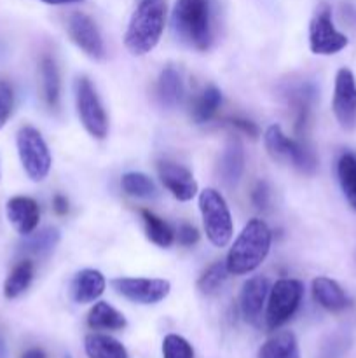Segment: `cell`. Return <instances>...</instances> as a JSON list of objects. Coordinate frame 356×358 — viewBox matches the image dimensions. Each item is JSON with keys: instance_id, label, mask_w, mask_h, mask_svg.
<instances>
[{"instance_id": "6da1fadb", "label": "cell", "mask_w": 356, "mask_h": 358, "mask_svg": "<svg viewBox=\"0 0 356 358\" xmlns=\"http://www.w3.org/2000/svg\"><path fill=\"white\" fill-rule=\"evenodd\" d=\"M171 24L180 42L195 51H208L213 44L212 0H177Z\"/></svg>"}, {"instance_id": "7a4b0ae2", "label": "cell", "mask_w": 356, "mask_h": 358, "mask_svg": "<svg viewBox=\"0 0 356 358\" xmlns=\"http://www.w3.org/2000/svg\"><path fill=\"white\" fill-rule=\"evenodd\" d=\"M166 24V0H138L124 34V45L133 56L149 55L159 44Z\"/></svg>"}, {"instance_id": "3957f363", "label": "cell", "mask_w": 356, "mask_h": 358, "mask_svg": "<svg viewBox=\"0 0 356 358\" xmlns=\"http://www.w3.org/2000/svg\"><path fill=\"white\" fill-rule=\"evenodd\" d=\"M272 234L267 224L260 219L248 220L239 236L227 254V269L230 275L243 276L253 273L269 255Z\"/></svg>"}, {"instance_id": "277c9868", "label": "cell", "mask_w": 356, "mask_h": 358, "mask_svg": "<svg viewBox=\"0 0 356 358\" xmlns=\"http://www.w3.org/2000/svg\"><path fill=\"white\" fill-rule=\"evenodd\" d=\"M265 149L272 159L279 163H288L302 173H314L318 168V159L313 150L300 140H293L283 133L281 126L272 124L265 129Z\"/></svg>"}, {"instance_id": "5b68a950", "label": "cell", "mask_w": 356, "mask_h": 358, "mask_svg": "<svg viewBox=\"0 0 356 358\" xmlns=\"http://www.w3.org/2000/svg\"><path fill=\"white\" fill-rule=\"evenodd\" d=\"M199 212L209 243L218 248L227 247L232 238V217L223 196L216 189H205L199 194Z\"/></svg>"}, {"instance_id": "8992f818", "label": "cell", "mask_w": 356, "mask_h": 358, "mask_svg": "<svg viewBox=\"0 0 356 358\" xmlns=\"http://www.w3.org/2000/svg\"><path fill=\"white\" fill-rule=\"evenodd\" d=\"M17 156L24 173L34 182H42L51 171L52 157L40 131L31 126H23L16 135Z\"/></svg>"}, {"instance_id": "52a82bcc", "label": "cell", "mask_w": 356, "mask_h": 358, "mask_svg": "<svg viewBox=\"0 0 356 358\" xmlns=\"http://www.w3.org/2000/svg\"><path fill=\"white\" fill-rule=\"evenodd\" d=\"M304 297V285L299 280L283 278L271 287L265 310V325L269 331H276L285 325L299 310Z\"/></svg>"}, {"instance_id": "ba28073f", "label": "cell", "mask_w": 356, "mask_h": 358, "mask_svg": "<svg viewBox=\"0 0 356 358\" xmlns=\"http://www.w3.org/2000/svg\"><path fill=\"white\" fill-rule=\"evenodd\" d=\"M75 107L84 129L93 138L103 140L108 135L107 112L87 77H80L75 84Z\"/></svg>"}, {"instance_id": "9c48e42d", "label": "cell", "mask_w": 356, "mask_h": 358, "mask_svg": "<svg viewBox=\"0 0 356 358\" xmlns=\"http://www.w3.org/2000/svg\"><path fill=\"white\" fill-rule=\"evenodd\" d=\"M349 38L335 28L330 7L323 6L309 23V48L313 55L332 56L348 48Z\"/></svg>"}, {"instance_id": "30bf717a", "label": "cell", "mask_w": 356, "mask_h": 358, "mask_svg": "<svg viewBox=\"0 0 356 358\" xmlns=\"http://www.w3.org/2000/svg\"><path fill=\"white\" fill-rule=\"evenodd\" d=\"M112 287L119 296L145 306L164 301L171 290V283L163 278H115Z\"/></svg>"}, {"instance_id": "8fae6325", "label": "cell", "mask_w": 356, "mask_h": 358, "mask_svg": "<svg viewBox=\"0 0 356 358\" xmlns=\"http://www.w3.org/2000/svg\"><path fill=\"white\" fill-rule=\"evenodd\" d=\"M332 110L342 129L353 131L356 128V77L346 66L335 76Z\"/></svg>"}, {"instance_id": "7c38bea8", "label": "cell", "mask_w": 356, "mask_h": 358, "mask_svg": "<svg viewBox=\"0 0 356 358\" xmlns=\"http://www.w3.org/2000/svg\"><path fill=\"white\" fill-rule=\"evenodd\" d=\"M66 31H68L73 44H75L84 55L96 59V62L105 58L107 49H105L103 38H101V34L100 30H98L93 17L80 13V10H75V13L70 14L68 20H66Z\"/></svg>"}, {"instance_id": "4fadbf2b", "label": "cell", "mask_w": 356, "mask_h": 358, "mask_svg": "<svg viewBox=\"0 0 356 358\" xmlns=\"http://www.w3.org/2000/svg\"><path fill=\"white\" fill-rule=\"evenodd\" d=\"M157 173H159L161 184L178 201H191L198 194V182H195L194 175L181 164L161 161L157 164Z\"/></svg>"}, {"instance_id": "5bb4252c", "label": "cell", "mask_w": 356, "mask_h": 358, "mask_svg": "<svg viewBox=\"0 0 356 358\" xmlns=\"http://www.w3.org/2000/svg\"><path fill=\"white\" fill-rule=\"evenodd\" d=\"M269 290H271V285H269V280L265 276H251L250 280L243 283V289L239 294V311L244 322L255 325V327L260 324Z\"/></svg>"}, {"instance_id": "9a60e30c", "label": "cell", "mask_w": 356, "mask_h": 358, "mask_svg": "<svg viewBox=\"0 0 356 358\" xmlns=\"http://www.w3.org/2000/svg\"><path fill=\"white\" fill-rule=\"evenodd\" d=\"M7 220L14 227L17 234L27 236L34 233L40 220V210L35 199L27 198V196H14L6 205Z\"/></svg>"}, {"instance_id": "2e32d148", "label": "cell", "mask_w": 356, "mask_h": 358, "mask_svg": "<svg viewBox=\"0 0 356 358\" xmlns=\"http://www.w3.org/2000/svg\"><path fill=\"white\" fill-rule=\"evenodd\" d=\"M105 276L98 269H82L77 273L70 285V296L77 304H91L105 292Z\"/></svg>"}, {"instance_id": "e0dca14e", "label": "cell", "mask_w": 356, "mask_h": 358, "mask_svg": "<svg viewBox=\"0 0 356 358\" xmlns=\"http://www.w3.org/2000/svg\"><path fill=\"white\" fill-rule=\"evenodd\" d=\"M313 297L323 310L339 313L351 306V299L335 280L318 276L313 280Z\"/></svg>"}, {"instance_id": "ac0fdd59", "label": "cell", "mask_w": 356, "mask_h": 358, "mask_svg": "<svg viewBox=\"0 0 356 358\" xmlns=\"http://www.w3.org/2000/svg\"><path fill=\"white\" fill-rule=\"evenodd\" d=\"M244 171V149L239 138H230L223 149L220 157L218 173L223 184L227 187H234L241 180V175Z\"/></svg>"}, {"instance_id": "d6986e66", "label": "cell", "mask_w": 356, "mask_h": 358, "mask_svg": "<svg viewBox=\"0 0 356 358\" xmlns=\"http://www.w3.org/2000/svg\"><path fill=\"white\" fill-rule=\"evenodd\" d=\"M185 94L184 80L180 72L175 66H166L159 73V79L156 84V96L163 107L175 108L181 103Z\"/></svg>"}, {"instance_id": "ffe728a7", "label": "cell", "mask_w": 356, "mask_h": 358, "mask_svg": "<svg viewBox=\"0 0 356 358\" xmlns=\"http://www.w3.org/2000/svg\"><path fill=\"white\" fill-rule=\"evenodd\" d=\"M87 325L94 331H122L128 325V320L121 311L100 301L87 313Z\"/></svg>"}, {"instance_id": "44dd1931", "label": "cell", "mask_w": 356, "mask_h": 358, "mask_svg": "<svg viewBox=\"0 0 356 358\" xmlns=\"http://www.w3.org/2000/svg\"><path fill=\"white\" fill-rule=\"evenodd\" d=\"M257 358H300L299 343L293 332H276L258 350Z\"/></svg>"}, {"instance_id": "7402d4cb", "label": "cell", "mask_w": 356, "mask_h": 358, "mask_svg": "<svg viewBox=\"0 0 356 358\" xmlns=\"http://www.w3.org/2000/svg\"><path fill=\"white\" fill-rule=\"evenodd\" d=\"M87 358H128V350L117 339L105 334H89L84 339Z\"/></svg>"}, {"instance_id": "603a6c76", "label": "cell", "mask_w": 356, "mask_h": 358, "mask_svg": "<svg viewBox=\"0 0 356 358\" xmlns=\"http://www.w3.org/2000/svg\"><path fill=\"white\" fill-rule=\"evenodd\" d=\"M59 231L56 227H44L37 233H30L23 238L20 243V252L27 255H45L56 248L59 243Z\"/></svg>"}, {"instance_id": "cb8c5ba5", "label": "cell", "mask_w": 356, "mask_h": 358, "mask_svg": "<svg viewBox=\"0 0 356 358\" xmlns=\"http://www.w3.org/2000/svg\"><path fill=\"white\" fill-rule=\"evenodd\" d=\"M220 105H222V93H220V90L215 86H208L206 90H202L199 93V96L192 103V121L195 124H205V122H208L216 114Z\"/></svg>"}, {"instance_id": "d4e9b609", "label": "cell", "mask_w": 356, "mask_h": 358, "mask_svg": "<svg viewBox=\"0 0 356 358\" xmlns=\"http://www.w3.org/2000/svg\"><path fill=\"white\" fill-rule=\"evenodd\" d=\"M34 271V262L30 259H24V261L17 262L13 268V271L9 273V276H7L6 283H3V296L7 299H16V297H20L31 285Z\"/></svg>"}, {"instance_id": "484cf974", "label": "cell", "mask_w": 356, "mask_h": 358, "mask_svg": "<svg viewBox=\"0 0 356 358\" xmlns=\"http://www.w3.org/2000/svg\"><path fill=\"white\" fill-rule=\"evenodd\" d=\"M40 76H42V91H44V100L49 108H58L59 93H61V83H59V72L56 66L54 58L45 55L40 62Z\"/></svg>"}, {"instance_id": "4316f807", "label": "cell", "mask_w": 356, "mask_h": 358, "mask_svg": "<svg viewBox=\"0 0 356 358\" xmlns=\"http://www.w3.org/2000/svg\"><path fill=\"white\" fill-rule=\"evenodd\" d=\"M337 178L346 199L356 210V154H342L337 163Z\"/></svg>"}, {"instance_id": "83f0119b", "label": "cell", "mask_w": 356, "mask_h": 358, "mask_svg": "<svg viewBox=\"0 0 356 358\" xmlns=\"http://www.w3.org/2000/svg\"><path fill=\"white\" fill-rule=\"evenodd\" d=\"M140 213H142L143 224H145L147 238L157 247L170 248L175 241V233L171 231V227L150 210H142Z\"/></svg>"}, {"instance_id": "f1b7e54d", "label": "cell", "mask_w": 356, "mask_h": 358, "mask_svg": "<svg viewBox=\"0 0 356 358\" xmlns=\"http://www.w3.org/2000/svg\"><path fill=\"white\" fill-rule=\"evenodd\" d=\"M229 269H227L225 261H216L206 269L198 280V290L202 296H215L222 289L225 280L229 278Z\"/></svg>"}, {"instance_id": "f546056e", "label": "cell", "mask_w": 356, "mask_h": 358, "mask_svg": "<svg viewBox=\"0 0 356 358\" xmlns=\"http://www.w3.org/2000/svg\"><path fill=\"white\" fill-rule=\"evenodd\" d=\"M121 185L122 191L133 198H154L157 194L152 178L140 171H129V173L122 175Z\"/></svg>"}, {"instance_id": "4dcf8cb0", "label": "cell", "mask_w": 356, "mask_h": 358, "mask_svg": "<svg viewBox=\"0 0 356 358\" xmlns=\"http://www.w3.org/2000/svg\"><path fill=\"white\" fill-rule=\"evenodd\" d=\"M163 358H194V350L181 336L168 334L163 341Z\"/></svg>"}, {"instance_id": "1f68e13d", "label": "cell", "mask_w": 356, "mask_h": 358, "mask_svg": "<svg viewBox=\"0 0 356 358\" xmlns=\"http://www.w3.org/2000/svg\"><path fill=\"white\" fill-rule=\"evenodd\" d=\"M14 107V91L9 83L0 80V129L7 124Z\"/></svg>"}, {"instance_id": "d6a6232c", "label": "cell", "mask_w": 356, "mask_h": 358, "mask_svg": "<svg viewBox=\"0 0 356 358\" xmlns=\"http://www.w3.org/2000/svg\"><path fill=\"white\" fill-rule=\"evenodd\" d=\"M177 240L181 247H192V245H195L199 241V231L192 224H181L178 227Z\"/></svg>"}, {"instance_id": "836d02e7", "label": "cell", "mask_w": 356, "mask_h": 358, "mask_svg": "<svg viewBox=\"0 0 356 358\" xmlns=\"http://www.w3.org/2000/svg\"><path fill=\"white\" fill-rule=\"evenodd\" d=\"M269 198H271V191H269L267 182H258V184L255 185L253 192H251V201H253V205L260 210L267 208Z\"/></svg>"}, {"instance_id": "e575fe53", "label": "cell", "mask_w": 356, "mask_h": 358, "mask_svg": "<svg viewBox=\"0 0 356 358\" xmlns=\"http://www.w3.org/2000/svg\"><path fill=\"white\" fill-rule=\"evenodd\" d=\"M230 124L236 126V128L239 129L241 133L251 136V138H257V136H258V128H257V124H255V122L246 121V119L234 117V119H230Z\"/></svg>"}, {"instance_id": "d590c367", "label": "cell", "mask_w": 356, "mask_h": 358, "mask_svg": "<svg viewBox=\"0 0 356 358\" xmlns=\"http://www.w3.org/2000/svg\"><path fill=\"white\" fill-rule=\"evenodd\" d=\"M52 208H54V212L58 213V215H65V213L68 212V201H66L65 196L56 194L54 198H52Z\"/></svg>"}, {"instance_id": "8d00e7d4", "label": "cell", "mask_w": 356, "mask_h": 358, "mask_svg": "<svg viewBox=\"0 0 356 358\" xmlns=\"http://www.w3.org/2000/svg\"><path fill=\"white\" fill-rule=\"evenodd\" d=\"M40 2L47 3V6H70V3H80L84 0H40Z\"/></svg>"}, {"instance_id": "74e56055", "label": "cell", "mask_w": 356, "mask_h": 358, "mask_svg": "<svg viewBox=\"0 0 356 358\" xmlns=\"http://www.w3.org/2000/svg\"><path fill=\"white\" fill-rule=\"evenodd\" d=\"M21 358H45V353L40 348H31L24 352V355Z\"/></svg>"}, {"instance_id": "f35d334b", "label": "cell", "mask_w": 356, "mask_h": 358, "mask_svg": "<svg viewBox=\"0 0 356 358\" xmlns=\"http://www.w3.org/2000/svg\"><path fill=\"white\" fill-rule=\"evenodd\" d=\"M65 358H72V357H68V355H66V357H65Z\"/></svg>"}]
</instances>
